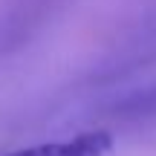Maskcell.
I'll list each match as a JSON object with an SVG mask.
<instances>
[{"instance_id": "6da1fadb", "label": "cell", "mask_w": 156, "mask_h": 156, "mask_svg": "<svg viewBox=\"0 0 156 156\" xmlns=\"http://www.w3.org/2000/svg\"><path fill=\"white\" fill-rule=\"evenodd\" d=\"M110 151H113V133L87 130V133H75V136H67V139L17 147V151H9L3 156H107Z\"/></svg>"}]
</instances>
